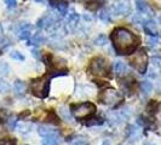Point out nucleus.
Wrapping results in <instances>:
<instances>
[{"mask_svg":"<svg viewBox=\"0 0 161 145\" xmlns=\"http://www.w3.org/2000/svg\"><path fill=\"white\" fill-rule=\"evenodd\" d=\"M112 41L118 55H130L135 52L139 44L137 36L125 28H115L112 32Z\"/></svg>","mask_w":161,"mask_h":145,"instance_id":"nucleus-1","label":"nucleus"},{"mask_svg":"<svg viewBox=\"0 0 161 145\" xmlns=\"http://www.w3.org/2000/svg\"><path fill=\"white\" fill-rule=\"evenodd\" d=\"M53 76H58V75L57 74H46L41 78L34 79L29 85V89L33 94L39 97V98H46L48 94V89H50V80Z\"/></svg>","mask_w":161,"mask_h":145,"instance_id":"nucleus-2","label":"nucleus"},{"mask_svg":"<svg viewBox=\"0 0 161 145\" xmlns=\"http://www.w3.org/2000/svg\"><path fill=\"white\" fill-rule=\"evenodd\" d=\"M95 111H96V105L91 102H84L72 106V115L76 120L87 119Z\"/></svg>","mask_w":161,"mask_h":145,"instance_id":"nucleus-3","label":"nucleus"},{"mask_svg":"<svg viewBox=\"0 0 161 145\" xmlns=\"http://www.w3.org/2000/svg\"><path fill=\"white\" fill-rule=\"evenodd\" d=\"M89 70L92 75L98 78H104L109 74V63L105 58L96 57L91 61L89 67Z\"/></svg>","mask_w":161,"mask_h":145,"instance_id":"nucleus-4","label":"nucleus"},{"mask_svg":"<svg viewBox=\"0 0 161 145\" xmlns=\"http://www.w3.org/2000/svg\"><path fill=\"white\" fill-rule=\"evenodd\" d=\"M130 64L135 68L139 74H145L148 68V55L144 50H139L130 58Z\"/></svg>","mask_w":161,"mask_h":145,"instance_id":"nucleus-5","label":"nucleus"},{"mask_svg":"<svg viewBox=\"0 0 161 145\" xmlns=\"http://www.w3.org/2000/svg\"><path fill=\"white\" fill-rule=\"evenodd\" d=\"M122 99V96L116 91L115 89H105L104 91L101 92L99 94V100L105 105H109V106H114V105L119 104Z\"/></svg>","mask_w":161,"mask_h":145,"instance_id":"nucleus-6","label":"nucleus"},{"mask_svg":"<svg viewBox=\"0 0 161 145\" xmlns=\"http://www.w3.org/2000/svg\"><path fill=\"white\" fill-rule=\"evenodd\" d=\"M47 64L55 70L56 72L61 75H67V61L62 57H57L53 55H48L47 56Z\"/></svg>","mask_w":161,"mask_h":145,"instance_id":"nucleus-7","label":"nucleus"},{"mask_svg":"<svg viewBox=\"0 0 161 145\" xmlns=\"http://www.w3.org/2000/svg\"><path fill=\"white\" fill-rule=\"evenodd\" d=\"M57 23H58V16H56L55 13H47L41 17L38 21L36 25L40 29H52L57 27Z\"/></svg>","mask_w":161,"mask_h":145,"instance_id":"nucleus-8","label":"nucleus"},{"mask_svg":"<svg viewBox=\"0 0 161 145\" xmlns=\"http://www.w3.org/2000/svg\"><path fill=\"white\" fill-rule=\"evenodd\" d=\"M112 12L116 16H125L131 12L129 0H116L112 6Z\"/></svg>","mask_w":161,"mask_h":145,"instance_id":"nucleus-9","label":"nucleus"},{"mask_svg":"<svg viewBox=\"0 0 161 145\" xmlns=\"http://www.w3.org/2000/svg\"><path fill=\"white\" fill-rule=\"evenodd\" d=\"M17 34L19 36V39L22 40H29L31 39V34H32V25L29 23H22L18 25Z\"/></svg>","mask_w":161,"mask_h":145,"instance_id":"nucleus-10","label":"nucleus"},{"mask_svg":"<svg viewBox=\"0 0 161 145\" xmlns=\"http://www.w3.org/2000/svg\"><path fill=\"white\" fill-rule=\"evenodd\" d=\"M136 8H137L138 12L143 16H152L153 15V11L152 8H149V5L147 4L145 0H136Z\"/></svg>","mask_w":161,"mask_h":145,"instance_id":"nucleus-11","label":"nucleus"},{"mask_svg":"<svg viewBox=\"0 0 161 145\" xmlns=\"http://www.w3.org/2000/svg\"><path fill=\"white\" fill-rule=\"evenodd\" d=\"M79 22V13L75 11V10H70L68 13H67V23L70 28H74Z\"/></svg>","mask_w":161,"mask_h":145,"instance_id":"nucleus-12","label":"nucleus"},{"mask_svg":"<svg viewBox=\"0 0 161 145\" xmlns=\"http://www.w3.org/2000/svg\"><path fill=\"white\" fill-rule=\"evenodd\" d=\"M143 28L147 34H149L150 36H158V28L154 21H147L143 24Z\"/></svg>","mask_w":161,"mask_h":145,"instance_id":"nucleus-13","label":"nucleus"},{"mask_svg":"<svg viewBox=\"0 0 161 145\" xmlns=\"http://www.w3.org/2000/svg\"><path fill=\"white\" fill-rule=\"evenodd\" d=\"M38 133L40 134L41 137H48V136H55V134H59L55 128L48 127V126H40L38 128Z\"/></svg>","mask_w":161,"mask_h":145,"instance_id":"nucleus-14","label":"nucleus"},{"mask_svg":"<svg viewBox=\"0 0 161 145\" xmlns=\"http://www.w3.org/2000/svg\"><path fill=\"white\" fill-rule=\"evenodd\" d=\"M14 91L17 96H24L25 94V91H27V85L24 83L23 81L16 80L14 83Z\"/></svg>","mask_w":161,"mask_h":145,"instance_id":"nucleus-15","label":"nucleus"},{"mask_svg":"<svg viewBox=\"0 0 161 145\" xmlns=\"http://www.w3.org/2000/svg\"><path fill=\"white\" fill-rule=\"evenodd\" d=\"M59 143H61V137H59V134L48 136V137L42 138V145H58Z\"/></svg>","mask_w":161,"mask_h":145,"instance_id":"nucleus-16","label":"nucleus"},{"mask_svg":"<svg viewBox=\"0 0 161 145\" xmlns=\"http://www.w3.org/2000/svg\"><path fill=\"white\" fill-rule=\"evenodd\" d=\"M107 120L109 121L112 125H119V123H121V121L124 120V119L121 117L120 113L112 111V113H109L107 115Z\"/></svg>","mask_w":161,"mask_h":145,"instance_id":"nucleus-17","label":"nucleus"},{"mask_svg":"<svg viewBox=\"0 0 161 145\" xmlns=\"http://www.w3.org/2000/svg\"><path fill=\"white\" fill-rule=\"evenodd\" d=\"M46 40V38H45V35L44 34H41V33H36V34H34V36L31 38L29 40H28V45H40V44H44Z\"/></svg>","mask_w":161,"mask_h":145,"instance_id":"nucleus-18","label":"nucleus"},{"mask_svg":"<svg viewBox=\"0 0 161 145\" xmlns=\"http://www.w3.org/2000/svg\"><path fill=\"white\" fill-rule=\"evenodd\" d=\"M114 72H115V75H118V76L124 75V74L126 72V64H125L124 62H121V61H116V62L114 63Z\"/></svg>","mask_w":161,"mask_h":145,"instance_id":"nucleus-19","label":"nucleus"},{"mask_svg":"<svg viewBox=\"0 0 161 145\" xmlns=\"http://www.w3.org/2000/svg\"><path fill=\"white\" fill-rule=\"evenodd\" d=\"M51 5H53L56 10L59 12V15H62V16H64L65 13H67V10H68V4L64 3V1H56V3H52L51 1Z\"/></svg>","mask_w":161,"mask_h":145,"instance_id":"nucleus-20","label":"nucleus"},{"mask_svg":"<svg viewBox=\"0 0 161 145\" xmlns=\"http://www.w3.org/2000/svg\"><path fill=\"white\" fill-rule=\"evenodd\" d=\"M141 91L144 93L145 96L149 94V93L153 91V85H152V82H149V81H142V82H141Z\"/></svg>","mask_w":161,"mask_h":145,"instance_id":"nucleus-21","label":"nucleus"},{"mask_svg":"<svg viewBox=\"0 0 161 145\" xmlns=\"http://www.w3.org/2000/svg\"><path fill=\"white\" fill-rule=\"evenodd\" d=\"M58 113L62 116L63 120H67V121L72 120V111H69V110L67 109V106H61L59 110H58Z\"/></svg>","mask_w":161,"mask_h":145,"instance_id":"nucleus-22","label":"nucleus"},{"mask_svg":"<svg viewBox=\"0 0 161 145\" xmlns=\"http://www.w3.org/2000/svg\"><path fill=\"white\" fill-rule=\"evenodd\" d=\"M103 1L104 0H89V3L86 4V8L91 10V11H95L103 4Z\"/></svg>","mask_w":161,"mask_h":145,"instance_id":"nucleus-23","label":"nucleus"},{"mask_svg":"<svg viewBox=\"0 0 161 145\" xmlns=\"http://www.w3.org/2000/svg\"><path fill=\"white\" fill-rule=\"evenodd\" d=\"M98 16H99V19H101L102 22H104V23H110V22H112L110 13H109V11H107V10H102Z\"/></svg>","mask_w":161,"mask_h":145,"instance_id":"nucleus-24","label":"nucleus"},{"mask_svg":"<svg viewBox=\"0 0 161 145\" xmlns=\"http://www.w3.org/2000/svg\"><path fill=\"white\" fill-rule=\"evenodd\" d=\"M17 128H18V131L21 133H28L32 129V125L28 123V122H22V123H18L17 125Z\"/></svg>","mask_w":161,"mask_h":145,"instance_id":"nucleus-25","label":"nucleus"},{"mask_svg":"<svg viewBox=\"0 0 161 145\" xmlns=\"http://www.w3.org/2000/svg\"><path fill=\"white\" fill-rule=\"evenodd\" d=\"M85 123H86V126H98V125L103 123V119H101V117H92V119L86 121Z\"/></svg>","mask_w":161,"mask_h":145,"instance_id":"nucleus-26","label":"nucleus"},{"mask_svg":"<svg viewBox=\"0 0 161 145\" xmlns=\"http://www.w3.org/2000/svg\"><path fill=\"white\" fill-rule=\"evenodd\" d=\"M17 126V117L16 116H11V117H8V129H15Z\"/></svg>","mask_w":161,"mask_h":145,"instance_id":"nucleus-27","label":"nucleus"},{"mask_svg":"<svg viewBox=\"0 0 161 145\" xmlns=\"http://www.w3.org/2000/svg\"><path fill=\"white\" fill-rule=\"evenodd\" d=\"M8 70H10L8 65L6 64L5 62H0V76H5V75H8Z\"/></svg>","mask_w":161,"mask_h":145,"instance_id":"nucleus-28","label":"nucleus"},{"mask_svg":"<svg viewBox=\"0 0 161 145\" xmlns=\"http://www.w3.org/2000/svg\"><path fill=\"white\" fill-rule=\"evenodd\" d=\"M95 44L98 45V46H103L107 44V38H105V35L103 34H101V35H98L96 39H95Z\"/></svg>","mask_w":161,"mask_h":145,"instance_id":"nucleus-29","label":"nucleus"},{"mask_svg":"<svg viewBox=\"0 0 161 145\" xmlns=\"http://www.w3.org/2000/svg\"><path fill=\"white\" fill-rule=\"evenodd\" d=\"M148 44H149L150 47H158L160 45V39L158 36H152L148 41Z\"/></svg>","mask_w":161,"mask_h":145,"instance_id":"nucleus-30","label":"nucleus"},{"mask_svg":"<svg viewBox=\"0 0 161 145\" xmlns=\"http://www.w3.org/2000/svg\"><path fill=\"white\" fill-rule=\"evenodd\" d=\"M10 56L12 57L14 59H16V61H24V56L21 52H18V51H12L10 53Z\"/></svg>","mask_w":161,"mask_h":145,"instance_id":"nucleus-31","label":"nucleus"},{"mask_svg":"<svg viewBox=\"0 0 161 145\" xmlns=\"http://www.w3.org/2000/svg\"><path fill=\"white\" fill-rule=\"evenodd\" d=\"M156 110H158V103H155V102L149 103V105L147 106V111L148 113H156Z\"/></svg>","mask_w":161,"mask_h":145,"instance_id":"nucleus-32","label":"nucleus"},{"mask_svg":"<svg viewBox=\"0 0 161 145\" xmlns=\"http://www.w3.org/2000/svg\"><path fill=\"white\" fill-rule=\"evenodd\" d=\"M73 145H87V140L84 137H76Z\"/></svg>","mask_w":161,"mask_h":145,"instance_id":"nucleus-33","label":"nucleus"},{"mask_svg":"<svg viewBox=\"0 0 161 145\" xmlns=\"http://www.w3.org/2000/svg\"><path fill=\"white\" fill-rule=\"evenodd\" d=\"M8 89V85L5 82V81H0V92H6Z\"/></svg>","mask_w":161,"mask_h":145,"instance_id":"nucleus-34","label":"nucleus"},{"mask_svg":"<svg viewBox=\"0 0 161 145\" xmlns=\"http://www.w3.org/2000/svg\"><path fill=\"white\" fill-rule=\"evenodd\" d=\"M4 1L6 3V5H8V8H16V5H17L16 0H4Z\"/></svg>","mask_w":161,"mask_h":145,"instance_id":"nucleus-35","label":"nucleus"},{"mask_svg":"<svg viewBox=\"0 0 161 145\" xmlns=\"http://www.w3.org/2000/svg\"><path fill=\"white\" fill-rule=\"evenodd\" d=\"M4 121H8V116H6V113L4 110L0 111V123H3Z\"/></svg>","mask_w":161,"mask_h":145,"instance_id":"nucleus-36","label":"nucleus"},{"mask_svg":"<svg viewBox=\"0 0 161 145\" xmlns=\"http://www.w3.org/2000/svg\"><path fill=\"white\" fill-rule=\"evenodd\" d=\"M32 53H33V56L35 57V58H40V52H39L38 50H33Z\"/></svg>","mask_w":161,"mask_h":145,"instance_id":"nucleus-37","label":"nucleus"},{"mask_svg":"<svg viewBox=\"0 0 161 145\" xmlns=\"http://www.w3.org/2000/svg\"><path fill=\"white\" fill-rule=\"evenodd\" d=\"M3 38H4V29H3V25L0 24V42L3 40Z\"/></svg>","mask_w":161,"mask_h":145,"instance_id":"nucleus-38","label":"nucleus"},{"mask_svg":"<svg viewBox=\"0 0 161 145\" xmlns=\"http://www.w3.org/2000/svg\"><path fill=\"white\" fill-rule=\"evenodd\" d=\"M101 145H112V142L109 140V139H104L103 142H102V144Z\"/></svg>","mask_w":161,"mask_h":145,"instance_id":"nucleus-39","label":"nucleus"},{"mask_svg":"<svg viewBox=\"0 0 161 145\" xmlns=\"http://www.w3.org/2000/svg\"><path fill=\"white\" fill-rule=\"evenodd\" d=\"M3 137H4V133L0 131V139H1ZM3 144H4V142H0V145H3Z\"/></svg>","mask_w":161,"mask_h":145,"instance_id":"nucleus-40","label":"nucleus"},{"mask_svg":"<svg viewBox=\"0 0 161 145\" xmlns=\"http://www.w3.org/2000/svg\"><path fill=\"white\" fill-rule=\"evenodd\" d=\"M35 1H39V3H41V1H44V0H35Z\"/></svg>","mask_w":161,"mask_h":145,"instance_id":"nucleus-41","label":"nucleus"},{"mask_svg":"<svg viewBox=\"0 0 161 145\" xmlns=\"http://www.w3.org/2000/svg\"><path fill=\"white\" fill-rule=\"evenodd\" d=\"M145 145H154V144H145Z\"/></svg>","mask_w":161,"mask_h":145,"instance_id":"nucleus-42","label":"nucleus"},{"mask_svg":"<svg viewBox=\"0 0 161 145\" xmlns=\"http://www.w3.org/2000/svg\"><path fill=\"white\" fill-rule=\"evenodd\" d=\"M160 22H161V17H160Z\"/></svg>","mask_w":161,"mask_h":145,"instance_id":"nucleus-43","label":"nucleus"}]
</instances>
